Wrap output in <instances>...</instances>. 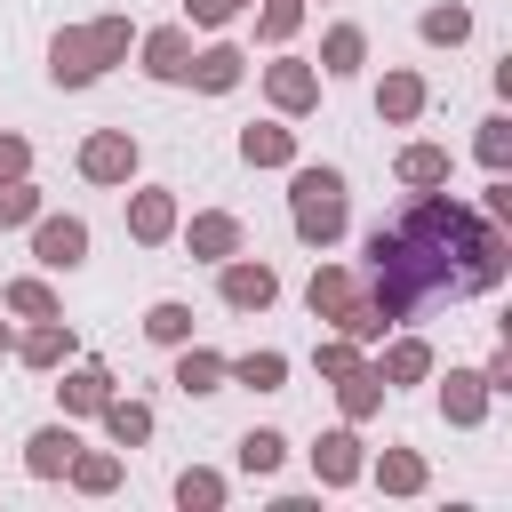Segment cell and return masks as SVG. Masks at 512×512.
<instances>
[{"label":"cell","mask_w":512,"mask_h":512,"mask_svg":"<svg viewBox=\"0 0 512 512\" xmlns=\"http://www.w3.org/2000/svg\"><path fill=\"white\" fill-rule=\"evenodd\" d=\"M400 176H408V184H440V176H448V152H440V144H408V152H400Z\"/></svg>","instance_id":"2e32d148"},{"label":"cell","mask_w":512,"mask_h":512,"mask_svg":"<svg viewBox=\"0 0 512 512\" xmlns=\"http://www.w3.org/2000/svg\"><path fill=\"white\" fill-rule=\"evenodd\" d=\"M280 456H288V440H280V432H248V440H240V464H248V472H272Z\"/></svg>","instance_id":"d4e9b609"},{"label":"cell","mask_w":512,"mask_h":512,"mask_svg":"<svg viewBox=\"0 0 512 512\" xmlns=\"http://www.w3.org/2000/svg\"><path fill=\"white\" fill-rule=\"evenodd\" d=\"M424 368H432V352H424V344H392V360H384L376 376H392V384H416Z\"/></svg>","instance_id":"603a6c76"},{"label":"cell","mask_w":512,"mask_h":512,"mask_svg":"<svg viewBox=\"0 0 512 512\" xmlns=\"http://www.w3.org/2000/svg\"><path fill=\"white\" fill-rule=\"evenodd\" d=\"M128 224H136V240H168V224H176V208H168V192H136V208H128Z\"/></svg>","instance_id":"30bf717a"},{"label":"cell","mask_w":512,"mask_h":512,"mask_svg":"<svg viewBox=\"0 0 512 512\" xmlns=\"http://www.w3.org/2000/svg\"><path fill=\"white\" fill-rule=\"evenodd\" d=\"M360 64V32L344 24V32H328V72H352Z\"/></svg>","instance_id":"d6a6232c"},{"label":"cell","mask_w":512,"mask_h":512,"mask_svg":"<svg viewBox=\"0 0 512 512\" xmlns=\"http://www.w3.org/2000/svg\"><path fill=\"white\" fill-rule=\"evenodd\" d=\"M288 32H296V0H272L264 8V40H288Z\"/></svg>","instance_id":"8d00e7d4"},{"label":"cell","mask_w":512,"mask_h":512,"mask_svg":"<svg viewBox=\"0 0 512 512\" xmlns=\"http://www.w3.org/2000/svg\"><path fill=\"white\" fill-rule=\"evenodd\" d=\"M192 80H200V88H232V80H240V48H208V56H192Z\"/></svg>","instance_id":"5bb4252c"},{"label":"cell","mask_w":512,"mask_h":512,"mask_svg":"<svg viewBox=\"0 0 512 512\" xmlns=\"http://www.w3.org/2000/svg\"><path fill=\"white\" fill-rule=\"evenodd\" d=\"M80 168H88L96 184H128V168H136V144L104 128V136H88V152H80Z\"/></svg>","instance_id":"3957f363"},{"label":"cell","mask_w":512,"mask_h":512,"mask_svg":"<svg viewBox=\"0 0 512 512\" xmlns=\"http://www.w3.org/2000/svg\"><path fill=\"white\" fill-rule=\"evenodd\" d=\"M64 352H72V336H64V328H32V336H24V360H32V368H56Z\"/></svg>","instance_id":"7402d4cb"},{"label":"cell","mask_w":512,"mask_h":512,"mask_svg":"<svg viewBox=\"0 0 512 512\" xmlns=\"http://www.w3.org/2000/svg\"><path fill=\"white\" fill-rule=\"evenodd\" d=\"M280 368H288L280 352H248V360H240L232 376H240V384H256V392H272V384H280Z\"/></svg>","instance_id":"83f0119b"},{"label":"cell","mask_w":512,"mask_h":512,"mask_svg":"<svg viewBox=\"0 0 512 512\" xmlns=\"http://www.w3.org/2000/svg\"><path fill=\"white\" fill-rule=\"evenodd\" d=\"M72 480H80V488H112V480H120V464H112V456H80V464H72Z\"/></svg>","instance_id":"836d02e7"},{"label":"cell","mask_w":512,"mask_h":512,"mask_svg":"<svg viewBox=\"0 0 512 512\" xmlns=\"http://www.w3.org/2000/svg\"><path fill=\"white\" fill-rule=\"evenodd\" d=\"M0 344H8V328H0Z\"/></svg>","instance_id":"60d3db41"},{"label":"cell","mask_w":512,"mask_h":512,"mask_svg":"<svg viewBox=\"0 0 512 512\" xmlns=\"http://www.w3.org/2000/svg\"><path fill=\"white\" fill-rule=\"evenodd\" d=\"M376 480H384V488H400V496H408V488H424V464H416V456H408V448H392V456H384V464H376Z\"/></svg>","instance_id":"484cf974"},{"label":"cell","mask_w":512,"mask_h":512,"mask_svg":"<svg viewBox=\"0 0 512 512\" xmlns=\"http://www.w3.org/2000/svg\"><path fill=\"white\" fill-rule=\"evenodd\" d=\"M440 408H448L456 424H480V376H448V392H440Z\"/></svg>","instance_id":"ffe728a7"},{"label":"cell","mask_w":512,"mask_h":512,"mask_svg":"<svg viewBox=\"0 0 512 512\" xmlns=\"http://www.w3.org/2000/svg\"><path fill=\"white\" fill-rule=\"evenodd\" d=\"M296 232L320 240V248L344 232V176L336 168H304L296 176Z\"/></svg>","instance_id":"7a4b0ae2"},{"label":"cell","mask_w":512,"mask_h":512,"mask_svg":"<svg viewBox=\"0 0 512 512\" xmlns=\"http://www.w3.org/2000/svg\"><path fill=\"white\" fill-rule=\"evenodd\" d=\"M216 376H224V360H216V352H184V368H176V384H184V392H216Z\"/></svg>","instance_id":"cb8c5ba5"},{"label":"cell","mask_w":512,"mask_h":512,"mask_svg":"<svg viewBox=\"0 0 512 512\" xmlns=\"http://www.w3.org/2000/svg\"><path fill=\"white\" fill-rule=\"evenodd\" d=\"M312 312L344 328V320L360 312V296H352V272H336V264H320V272H312Z\"/></svg>","instance_id":"5b68a950"},{"label":"cell","mask_w":512,"mask_h":512,"mask_svg":"<svg viewBox=\"0 0 512 512\" xmlns=\"http://www.w3.org/2000/svg\"><path fill=\"white\" fill-rule=\"evenodd\" d=\"M176 496H184V504H216V496H224V480H216V472H184V480H176Z\"/></svg>","instance_id":"e575fe53"},{"label":"cell","mask_w":512,"mask_h":512,"mask_svg":"<svg viewBox=\"0 0 512 512\" xmlns=\"http://www.w3.org/2000/svg\"><path fill=\"white\" fill-rule=\"evenodd\" d=\"M8 176H24V144H16V136H0V184H8Z\"/></svg>","instance_id":"f35d334b"},{"label":"cell","mask_w":512,"mask_h":512,"mask_svg":"<svg viewBox=\"0 0 512 512\" xmlns=\"http://www.w3.org/2000/svg\"><path fill=\"white\" fill-rule=\"evenodd\" d=\"M56 80H64V88H80V80H96V56H88V32H64V40H56Z\"/></svg>","instance_id":"9c48e42d"},{"label":"cell","mask_w":512,"mask_h":512,"mask_svg":"<svg viewBox=\"0 0 512 512\" xmlns=\"http://www.w3.org/2000/svg\"><path fill=\"white\" fill-rule=\"evenodd\" d=\"M464 32H472L464 8H432V16H424V40H464Z\"/></svg>","instance_id":"f546056e"},{"label":"cell","mask_w":512,"mask_h":512,"mask_svg":"<svg viewBox=\"0 0 512 512\" xmlns=\"http://www.w3.org/2000/svg\"><path fill=\"white\" fill-rule=\"evenodd\" d=\"M32 208H40V200H32V192H24L16 176H8V184H0V224H24Z\"/></svg>","instance_id":"d590c367"},{"label":"cell","mask_w":512,"mask_h":512,"mask_svg":"<svg viewBox=\"0 0 512 512\" xmlns=\"http://www.w3.org/2000/svg\"><path fill=\"white\" fill-rule=\"evenodd\" d=\"M376 104H384V112H392V120H416V112H424V80H416V72H392V80H384V96H376Z\"/></svg>","instance_id":"7c38bea8"},{"label":"cell","mask_w":512,"mask_h":512,"mask_svg":"<svg viewBox=\"0 0 512 512\" xmlns=\"http://www.w3.org/2000/svg\"><path fill=\"white\" fill-rule=\"evenodd\" d=\"M144 328H152L160 344H184V336H192V312H184V304H152V312H144Z\"/></svg>","instance_id":"44dd1931"},{"label":"cell","mask_w":512,"mask_h":512,"mask_svg":"<svg viewBox=\"0 0 512 512\" xmlns=\"http://www.w3.org/2000/svg\"><path fill=\"white\" fill-rule=\"evenodd\" d=\"M72 448H80V440H72V432H56V424H48V432H32V456H24V464H32V472H40V480H48V472H64V464H72Z\"/></svg>","instance_id":"8fae6325"},{"label":"cell","mask_w":512,"mask_h":512,"mask_svg":"<svg viewBox=\"0 0 512 512\" xmlns=\"http://www.w3.org/2000/svg\"><path fill=\"white\" fill-rule=\"evenodd\" d=\"M80 256H88V224H72V216H48V224H40V264H64V272H72Z\"/></svg>","instance_id":"8992f818"},{"label":"cell","mask_w":512,"mask_h":512,"mask_svg":"<svg viewBox=\"0 0 512 512\" xmlns=\"http://www.w3.org/2000/svg\"><path fill=\"white\" fill-rule=\"evenodd\" d=\"M240 152H248L256 168H280L296 144H288V128H248V136H240Z\"/></svg>","instance_id":"9a60e30c"},{"label":"cell","mask_w":512,"mask_h":512,"mask_svg":"<svg viewBox=\"0 0 512 512\" xmlns=\"http://www.w3.org/2000/svg\"><path fill=\"white\" fill-rule=\"evenodd\" d=\"M104 384H112L104 368H72L56 392H64V408H104Z\"/></svg>","instance_id":"ac0fdd59"},{"label":"cell","mask_w":512,"mask_h":512,"mask_svg":"<svg viewBox=\"0 0 512 512\" xmlns=\"http://www.w3.org/2000/svg\"><path fill=\"white\" fill-rule=\"evenodd\" d=\"M104 424H112L120 448H136V440L152 432V408H136V400H104Z\"/></svg>","instance_id":"4fadbf2b"},{"label":"cell","mask_w":512,"mask_h":512,"mask_svg":"<svg viewBox=\"0 0 512 512\" xmlns=\"http://www.w3.org/2000/svg\"><path fill=\"white\" fill-rule=\"evenodd\" d=\"M8 304H16V312H32V320H48V312H56V296H48L40 280H16V288H8Z\"/></svg>","instance_id":"1f68e13d"},{"label":"cell","mask_w":512,"mask_h":512,"mask_svg":"<svg viewBox=\"0 0 512 512\" xmlns=\"http://www.w3.org/2000/svg\"><path fill=\"white\" fill-rule=\"evenodd\" d=\"M192 16H200V24H224V16H232V0H192Z\"/></svg>","instance_id":"ab89813d"},{"label":"cell","mask_w":512,"mask_h":512,"mask_svg":"<svg viewBox=\"0 0 512 512\" xmlns=\"http://www.w3.org/2000/svg\"><path fill=\"white\" fill-rule=\"evenodd\" d=\"M344 368H360V360H352V344H328V352H320V376H344Z\"/></svg>","instance_id":"74e56055"},{"label":"cell","mask_w":512,"mask_h":512,"mask_svg":"<svg viewBox=\"0 0 512 512\" xmlns=\"http://www.w3.org/2000/svg\"><path fill=\"white\" fill-rule=\"evenodd\" d=\"M272 296H280L272 264H232V272H224V304H240V312H264Z\"/></svg>","instance_id":"277c9868"},{"label":"cell","mask_w":512,"mask_h":512,"mask_svg":"<svg viewBox=\"0 0 512 512\" xmlns=\"http://www.w3.org/2000/svg\"><path fill=\"white\" fill-rule=\"evenodd\" d=\"M272 96H280L288 112H304V104H312V72H304V64H272Z\"/></svg>","instance_id":"d6986e66"},{"label":"cell","mask_w":512,"mask_h":512,"mask_svg":"<svg viewBox=\"0 0 512 512\" xmlns=\"http://www.w3.org/2000/svg\"><path fill=\"white\" fill-rule=\"evenodd\" d=\"M120 48H128V24H120V16H104V24L88 32V56H96V72H104V64H112Z\"/></svg>","instance_id":"4316f807"},{"label":"cell","mask_w":512,"mask_h":512,"mask_svg":"<svg viewBox=\"0 0 512 512\" xmlns=\"http://www.w3.org/2000/svg\"><path fill=\"white\" fill-rule=\"evenodd\" d=\"M312 464H320V480H352V472H360V440H352V432H328V440L312 448Z\"/></svg>","instance_id":"ba28073f"},{"label":"cell","mask_w":512,"mask_h":512,"mask_svg":"<svg viewBox=\"0 0 512 512\" xmlns=\"http://www.w3.org/2000/svg\"><path fill=\"white\" fill-rule=\"evenodd\" d=\"M480 160H488V168L512 160V120H488V128H480Z\"/></svg>","instance_id":"4dcf8cb0"},{"label":"cell","mask_w":512,"mask_h":512,"mask_svg":"<svg viewBox=\"0 0 512 512\" xmlns=\"http://www.w3.org/2000/svg\"><path fill=\"white\" fill-rule=\"evenodd\" d=\"M368 280H376V312L384 320H416L440 296L496 288L504 280V240L456 200H416L400 224H384L368 240Z\"/></svg>","instance_id":"6da1fadb"},{"label":"cell","mask_w":512,"mask_h":512,"mask_svg":"<svg viewBox=\"0 0 512 512\" xmlns=\"http://www.w3.org/2000/svg\"><path fill=\"white\" fill-rule=\"evenodd\" d=\"M192 248H200V256H232V248H240V224H232V216H200V224H192Z\"/></svg>","instance_id":"e0dca14e"},{"label":"cell","mask_w":512,"mask_h":512,"mask_svg":"<svg viewBox=\"0 0 512 512\" xmlns=\"http://www.w3.org/2000/svg\"><path fill=\"white\" fill-rule=\"evenodd\" d=\"M144 64H152L160 80H184V72H192V48H184V32H176V24H168V32H152V40H144Z\"/></svg>","instance_id":"52a82bcc"},{"label":"cell","mask_w":512,"mask_h":512,"mask_svg":"<svg viewBox=\"0 0 512 512\" xmlns=\"http://www.w3.org/2000/svg\"><path fill=\"white\" fill-rule=\"evenodd\" d=\"M376 384H384V376H368V368H344V416H368V408H376Z\"/></svg>","instance_id":"f1b7e54d"}]
</instances>
